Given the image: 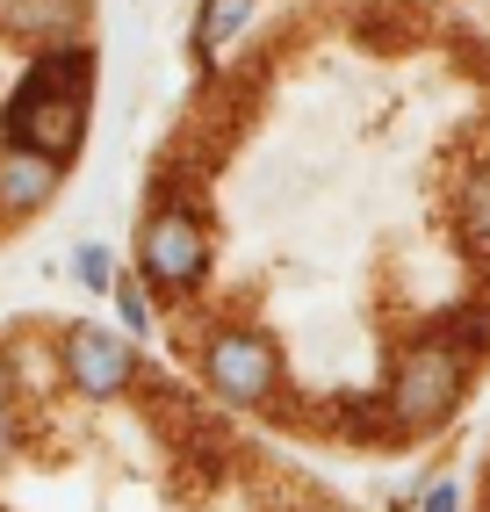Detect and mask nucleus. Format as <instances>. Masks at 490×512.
Instances as JSON below:
<instances>
[{
  "label": "nucleus",
  "instance_id": "1",
  "mask_svg": "<svg viewBox=\"0 0 490 512\" xmlns=\"http://www.w3.org/2000/svg\"><path fill=\"white\" fill-rule=\"evenodd\" d=\"M87 73L94 58L87 51H44L29 65V80L8 101V145L29 152H51V159H73L80 152V130H87Z\"/></svg>",
  "mask_w": 490,
  "mask_h": 512
},
{
  "label": "nucleus",
  "instance_id": "2",
  "mask_svg": "<svg viewBox=\"0 0 490 512\" xmlns=\"http://www.w3.org/2000/svg\"><path fill=\"white\" fill-rule=\"evenodd\" d=\"M454 397H462V347L454 339H426L390 383V412L411 419V426H440L454 412Z\"/></svg>",
  "mask_w": 490,
  "mask_h": 512
},
{
  "label": "nucleus",
  "instance_id": "3",
  "mask_svg": "<svg viewBox=\"0 0 490 512\" xmlns=\"http://www.w3.org/2000/svg\"><path fill=\"white\" fill-rule=\"evenodd\" d=\"M202 267H209V238H202V224L181 210V202H166V210L145 224V275H152L159 289H195Z\"/></svg>",
  "mask_w": 490,
  "mask_h": 512
},
{
  "label": "nucleus",
  "instance_id": "4",
  "mask_svg": "<svg viewBox=\"0 0 490 512\" xmlns=\"http://www.w3.org/2000/svg\"><path fill=\"white\" fill-rule=\"evenodd\" d=\"M65 375H73L87 397H123L130 375H137L130 339L101 332V325H73V332H65Z\"/></svg>",
  "mask_w": 490,
  "mask_h": 512
},
{
  "label": "nucleus",
  "instance_id": "5",
  "mask_svg": "<svg viewBox=\"0 0 490 512\" xmlns=\"http://www.w3.org/2000/svg\"><path fill=\"white\" fill-rule=\"evenodd\" d=\"M209 383H217L231 404H260V397L274 390V354H267V339L224 332L217 347H209Z\"/></svg>",
  "mask_w": 490,
  "mask_h": 512
},
{
  "label": "nucleus",
  "instance_id": "6",
  "mask_svg": "<svg viewBox=\"0 0 490 512\" xmlns=\"http://www.w3.org/2000/svg\"><path fill=\"white\" fill-rule=\"evenodd\" d=\"M58 195V159L29 145H0V210H44Z\"/></svg>",
  "mask_w": 490,
  "mask_h": 512
},
{
  "label": "nucleus",
  "instance_id": "7",
  "mask_svg": "<svg viewBox=\"0 0 490 512\" xmlns=\"http://www.w3.org/2000/svg\"><path fill=\"white\" fill-rule=\"evenodd\" d=\"M87 22V0H8V29L37 51H65Z\"/></svg>",
  "mask_w": 490,
  "mask_h": 512
},
{
  "label": "nucleus",
  "instance_id": "8",
  "mask_svg": "<svg viewBox=\"0 0 490 512\" xmlns=\"http://www.w3.org/2000/svg\"><path fill=\"white\" fill-rule=\"evenodd\" d=\"M245 22H253V0H202V22H195V58L209 65L231 37H245Z\"/></svg>",
  "mask_w": 490,
  "mask_h": 512
},
{
  "label": "nucleus",
  "instance_id": "9",
  "mask_svg": "<svg viewBox=\"0 0 490 512\" xmlns=\"http://www.w3.org/2000/svg\"><path fill=\"white\" fill-rule=\"evenodd\" d=\"M462 217H469V238H476V246L490 253V166H483V174L469 181V202H462Z\"/></svg>",
  "mask_w": 490,
  "mask_h": 512
},
{
  "label": "nucleus",
  "instance_id": "10",
  "mask_svg": "<svg viewBox=\"0 0 490 512\" xmlns=\"http://www.w3.org/2000/svg\"><path fill=\"white\" fill-rule=\"evenodd\" d=\"M116 311H123L130 332H145V318H152V311H145V289H130V282H116Z\"/></svg>",
  "mask_w": 490,
  "mask_h": 512
},
{
  "label": "nucleus",
  "instance_id": "11",
  "mask_svg": "<svg viewBox=\"0 0 490 512\" xmlns=\"http://www.w3.org/2000/svg\"><path fill=\"white\" fill-rule=\"evenodd\" d=\"M73 267H80V282H87V289H109V253H101V246H80Z\"/></svg>",
  "mask_w": 490,
  "mask_h": 512
},
{
  "label": "nucleus",
  "instance_id": "12",
  "mask_svg": "<svg viewBox=\"0 0 490 512\" xmlns=\"http://www.w3.org/2000/svg\"><path fill=\"white\" fill-rule=\"evenodd\" d=\"M8 433H15V404H8V368H0V462H8Z\"/></svg>",
  "mask_w": 490,
  "mask_h": 512
},
{
  "label": "nucleus",
  "instance_id": "13",
  "mask_svg": "<svg viewBox=\"0 0 490 512\" xmlns=\"http://www.w3.org/2000/svg\"><path fill=\"white\" fill-rule=\"evenodd\" d=\"M426 512H454V484H440V491L426 498Z\"/></svg>",
  "mask_w": 490,
  "mask_h": 512
}]
</instances>
